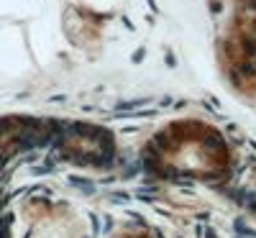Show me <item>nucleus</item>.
I'll use <instances>...</instances> for the list:
<instances>
[{"label": "nucleus", "mask_w": 256, "mask_h": 238, "mask_svg": "<svg viewBox=\"0 0 256 238\" xmlns=\"http://www.w3.org/2000/svg\"><path fill=\"white\" fill-rule=\"evenodd\" d=\"M126 238H144V236H126Z\"/></svg>", "instance_id": "f03ea898"}, {"label": "nucleus", "mask_w": 256, "mask_h": 238, "mask_svg": "<svg viewBox=\"0 0 256 238\" xmlns=\"http://www.w3.org/2000/svg\"><path fill=\"white\" fill-rule=\"evenodd\" d=\"M154 166L169 174L218 177L228 166V151L216 131L198 123H184L164 131L154 146Z\"/></svg>", "instance_id": "f257e3e1"}]
</instances>
